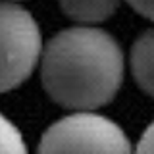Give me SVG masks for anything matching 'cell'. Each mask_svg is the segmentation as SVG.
I'll list each match as a JSON object with an SVG mask.
<instances>
[{"instance_id":"3957f363","label":"cell","mask_w":154,"mask_h":154,"mask_svg":"<svg viewBox=\"0 0 154 154\" xmlns=\"http://www.w3.org/2000/svg\"><path fill=\"white\" fill-rule=\"evenodd\" d=\"M127 135L116 122L91 110L58 119L42 133L38 152H129Z\"/></svg>"},{"instance_id":"8992f818","label":"cell","mask_w":154,"mask_h":154,"mask_svg":"<svg viewBox=\"0 0 154 154\" xmlns=\"http://www.w3.org/2000/svg\"><path fill=\"white\" fill-rule=\"evenodd\" d=\"M27 146L19 129L0 114V152H25Z\"/></svg>"},{"instance_id":"ba28073f","label":"cell","mask_w":154,"mask_h":154,"mask_svg":"<svg viewBox=\"0 0 154 154\" xmlns=\"http://www.w3.org/2000/svg\"><path fill=\"white\" fill-rule=\"evenodd\" d=\"M137 150H141V152H154V122L144 129L141 141H139V144H137Z\"/></svg>"},{"instance_id":"52a82bcc","label":"cell","mask_w":154,"mask_h":154,"mask_svg":"<svg viewBox=\"0 0 154 154\" xmlns=\"http://www.w3.org/2000/svg\"><path fill=\"white\" fill-rule=\"evenodd\" d=\"M127 4L135 12H139L146 19H152L154 21V0H127Z\"/></svg>"},{"instance_id":"5b68a950","label":"cell","mask_w":154,"mask_h":154,"mask_svg":"<svg viewBox=\"0 0 154 154\" xmlns=\"http://www.w3.org/2000/svg\"><path fill=\"white\" fill-rule=\"evenodd\" d=\"M58 4L69 19L83 25H94L114 16L119 0H58Z\"/></svg>"},{"instance_id":"7a4b0ae2","label":"cell","mask_w":154,"mask_h":154,"mask_svg":"<svg viewBox=\"0 0 154 154\" xmlns=\"http://www.w3.org/2000/svg\"><path fill=\"white\" fill-rule=\"evenodd\" d=\"M42 38L31 12L0 0V94L16 89L41 62Z\"/></svg>"},{"instance_id":"6da1fadb","label":"cell","mask_w":154,"mask_h":154,"mask_svg":"<svg viewBox=\"0 0 154 154\" xmlns=\"http://www.w3.org/2000/svg\"><path fill=\"white\" fill-rule=\"evenodd\" d=\"M123 69L118 41L91 25L56 33L41 54L46 94L69 110H94L114 100L123 83Z\"/></svg>"},{"instance_id":"277c9868","label":"cell","mask_w":154,"mask_h":154,"mask_svg":"<svg viewBox=\"0 0 154 154\" xmlns=\"http://www.w3.org/2000/svg\"><path fill=\"white\" fill-rule=\"evenodd\" d=\"M131 73L143 93L154 98V27L146 29L131 46Z\"/></svg>"}]
</instances>
